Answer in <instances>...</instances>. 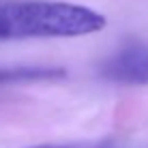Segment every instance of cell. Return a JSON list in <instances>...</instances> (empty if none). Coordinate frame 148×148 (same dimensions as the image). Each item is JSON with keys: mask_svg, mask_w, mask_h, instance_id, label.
I'll use <instances>...</instances> for the list:
<instances>
[{"mask_svg": "<svg viewBox=\"0 0 148 148\" xmlns=\"http://www.w3.org/2000/svg\"><path fill=\"white\" fill-rule=\"evenodd\" d=\"M9 39L82 37L105 28V17L92 9L69 2H11L0 4Z\"/></svg>", "mask_w": 148, "mask_h": 148, "instance_id": "obj_1", "label": "cell"}, {"mask_svg": "<svg viewBox=\"0 0 148 148\" xmlns=\"http://www.w3.org/2000/svg\"><path fill=\"white\" fill-rule=\"evenodd\" d=\"M101 75L129 86L148 84V45L129 43L101 64Z\"/></svg>", "mask_w": 148, "mask_h": 148, "instance_id": "obj_2", "label": "cell"}, {"mask_svg": "<svg viewBox=\"0 0 148 148\" xmlns=\"http://www.w3.org/2000/svg\"><path fill=\"white\" fill-rule=\"evenodd\" d=\"M56 77H64V71L49 67H0V86L17 84V82L56 79Z\"/></svg>", "mask_w": 148, "mask_h": 148, "instance_id": "obj_3", "label": "cell"}, {"mask_svg": "<svg viewBox=\"0 0 148 148\" xmlns=\"http://www.w3.org/2000/svg\"><path fill=\"white\" fill-rule=\"evenodd\" d=\"M32 148H118L110 142H103V144H67V146H49V144H43V146H32Z\"/></svg>", "mask_w": 148, "mask_h": 148, "instance_id": "obj_4", "label": "cell"}, {"mask_svg": "<svg viewBox=\"0 0 148 148\" xmlns=\"http://www.w3.org/2000/svg\"><path fill=\"white\" fill-rule=\"evenodd\" d=\"M0 41H7V34H4V22H2V15H0Z\"/></svg>", "mask_w": 148, "mask_h": 148, "instance_id": "obj_5", "label": "cell"}]
</instances>
